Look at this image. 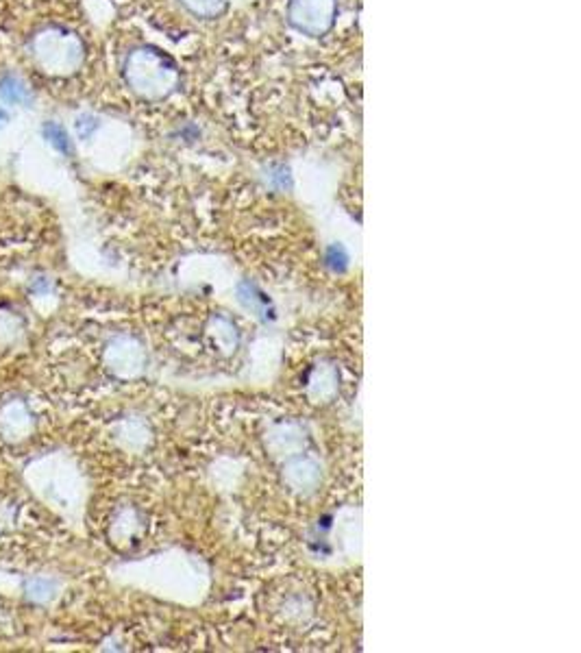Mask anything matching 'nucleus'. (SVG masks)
Wrapping results in <instances>:
<instances>
[{"label": "nucleus", "instance_id": "obj_1", "mask_svg": "<svg viewBox=\"0 0 581 653\" xmlns=\"http://www.w3.org/2000/svg\"><path fill=\"white\" fill-rule=\"evenodd\" d=\"M327 264L335 270V272H344L348 266V255L344 253L342 247H331L327 253Z\"/></svg>", "mask_w": 581, "mask_h": 653}, {"label": "nucleus", "instance_id": "obj_2", "mask_svg": "<svg viewBox=\"0 0 581 653\" xmlns=\"http://www.w3.org/2000/svg\"><path fill=\"white\" fill-rule=\"evenodd\" d=\"M0 94H3L7 100H22L24 98V89L20 87L18 81L7 79L3 85H0Z\"/></svg>", "mask_w": 581, "mask_h": 653}, {"label": "nucleus", "instance_id": "obj_3", "mask_svg": "<svg viewBox=\"0 0 581 653\" xmlns=\"http://www.w3.org/2000/svg\"><path fill=\"white\" fill-rule=\"evenodd\" d=\"M46 133L51 135L53 144H55L59 150H64V153H66V150L70 148V144H68V135L64 133V129H59L57 125H48V127H46Z\"/></svg>", "mask_w": 581, "mask_h": 653}, {"label": "nucleus", "instance_id": "obj_4", "mask_svg": "<svg viewBox=\"0 0 581 653\" xmlns=\"http://www.w3.org/2000/svg\"><path fill=\"white\" fill-rule=\"evenodd\" d=\"M5 118H7V116H5V111H0V125L5 123Z\"/></svg>", "mask_w": 581, "mask_h": 653}]
</instances>
